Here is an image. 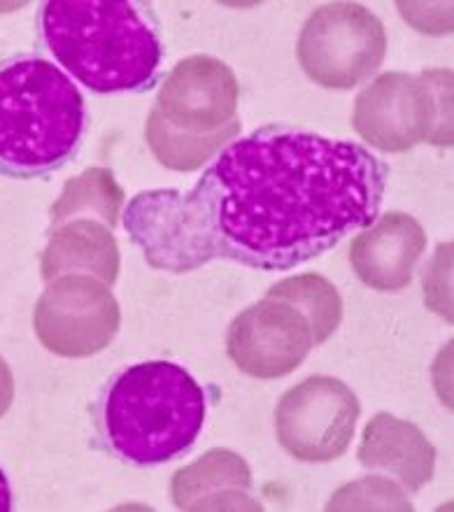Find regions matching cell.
Masks as SVG:
<instances>
[{
    "label": "cell",
    "mask_w": 454,
    "mask_h": 512,
    "mask_svg": "<svg viewBox=\"0 0 454 512\" xmlns=\"http://www.w3.org/2000/svg\"><path fill=\"white\" fill-rule=\"evenodd\" d=\"M385 182L366 147L266 126L226 147L184 205L208 261L289 270L368 229Z\"/></svg>",
    "instance_id": "6da1fadb"
},
{
    "label": "cell",
    "mask_w": 454,
    "mask_h": 512,
    "mask_svg": "<svg viewBox=\"0 0 454 512\" xmlns=\"http://www.w3.org/2000/svg\"><path fill=\"white\" fill-rule=\"evenodd\" d=\"M45 47L96 94L152 87L163 59L152 10L126 0H54L40 10Z\"/></svg>",
    "instance_id": "7a4b0ae2"
},
{
    "label": "cell",
    "mask_w": 454,
    "mask_h": 512,
    "mask_svg": "<svg viewBox=\"0 0 454 512\" xmlns=\"http://www.w3.org/2000/svg\"><path fill=\"white\" fill-rule=\"evenodd\" d=\"M208 398L187 368L143 361L124 368L105 387L98 426L108 450L126 464H166L196 443Z\"/></svg>",
    "instance_id": "3957f363"
},
{
    "label": "cell",
    "mask_w": 454,
    "mask_h": 512,
    "mask_svg": "<svg viewBox=\"0 0 454 512\" xmlns=\"http://www.w3.org/2000/svg\"><path fill=\"white\" fill-rule=\"evenodd\" d=\"M84 126V98L56 63L35 54L0 63V173L33 180L66 166Z\"/></svg>",
    "instance_id": "277c9868"
},
{
    "label": "cell",
    "mask_w": 454,
    "mask_h": 512,
    "mask_svg": "<svg viewBox=\"0 0 454 512\" xmlns=\"http://www.w3.org/2000/svg\"><path fill=\"white\" fill-rule=\"evenodd\" d=\"M354 128L380 152H408L420 142L452 145V73H385L354 103Z\"/></svg>",
    "instance_id": "5b68a950"
},
{
    "label": "cell",
    "mask_w": 454,
    "mask_h": 512,
    "mask_svg": "<svg viewBox=\"0 0 454 512\" xmlns=\"http://www.w3.org/2000/svg\"><path fill=\"white\" fill-rule=\"evenodd\" d=\"M387 33L382 21L359 3L317 7L299 35V63L324 89H354L385 61Z\"/></svg>",
    "instance_id": "8992f818"
},
{
    "label": "cell",
    "mask_w": 454,
    "mask_h": 512,
    "mask_svg": "<svg viewBox=\"0 0 454 512\" xmlns=\"http://www.w3.org/2000/svg\"><path fill=\"white\" fill-rule=\"evenodd\" d=\"M122 310L110 287L89 275H63L49 282L33 312L35 336L56 357L84 359L115 340Z\"/></svg>",
    "instance_id": "52a82bcc"
},
{
    "label": "cell",
    "mask_w": 454,
    "mask_h": 512,
    "mask_svg": "<svg viewBox=\"0 0 454 512\" xmlns=\"http://www.w3.org/2000/svg\"><path fill=\"white\" fill-rule=\"evenodd\" d=\"M359 415V398L343 380L315 375L280 398L275 433L294 459L324 464L347 452Z\"/></svg>",
    "instance_id": "ba28073f"
},
{
    "label": "cell",
    "mask_w": 454,
    "mask_h": 512,
    "mask_svg": "<svg viewBox=\"0 0 454 512\" xmlns=\"http://www.w3.org/2000/svg\"><path fill=\"white\" fill-rule=\"evenodd\" d=\"M312 331L294 305L266 296L233 319L226 352L245 375L259 380L285 378L308 357Z\"/></svg>",
    "instance_id": "9c48e42d"
},
{
    "label": "cell",
    "mask_w": 454,
    "mask_h": 512,
    "mask_svg": "<svg viewBox=\"0 0 454 512\" xmlns=\"http://www.w3.org/2000/svg\"><path fill=\"white\" fill-rule=\"evenodd\" d=\"M238 94L236 75L224 61L196 54L170 70L154 108L177 131L203 138L236 122Z\"/></svg>",
    "instance_id": "30bf717a"
},
{
    "label": "cell",
    "mask_w": 454,
    "mask_h": 512,
    "mask_svg": "<svg viewBox=\"0 0 454 512\" xmlns=\"http://www.w3.org/2000/svg\"><path fill=\"white\" fill-rule=\"evenodd\" d=\"M126 231L154 268L187 273L208 261L180 191H145L131 201Z\"/></svg>",
    "instance_id": "8fae6325"
},
{
    "label": "cell",
    "mask_w": 454,
    "mask_h": 512,
    "mask_svg": "<svg viewBox=\"0 0 454 512\" xmlns=\"http://www.w3.org/2000/svg\"><path fill=\"white\" fill-rule=\"evenodd\" d=\"M427 247V233L406 212H387L361 231L350 245V263L366 287L378 291L406 289L415 263Z\"/></svg>",
    "instance_id": "7c38bea8"
},
{
    "label": "cell",
    "mask_w": 454,
    "mask_h": 512,
    "mask_svg": "<svg viewBox=\"0 0 454 512\" xmlns=\"http://www.w3.org/2000/svg\"><path fill=\"white\" fill-rule=\"evenodd\" d=\"M357 457L361 466L396 475L410 492H420L434 478L436 447L413 422L387 412L366 424Z\"/></svg>",
    "instance_id": "4fadbf2b"
},
{
    "label": "cell",
    "mask_w": 454,
    "mask_h": 512,
    "mask_svg": "<svg viewBox=\"0 0 454 512\" xmlns=\"http://www.w3.org/2000/svg\"><path fill=\"white\" fill-rule=\"evenodd\" d=\"M252 471L240 454L210 450L180 468L170 482V496L180 510H243L252 503Z\"/></svg>",
    "instance_id": "5bb4252c"
},
{
    "label": "cell",
    "mask_w": 454,
    "mask_h": 512,
    "mask_svg": "<svg viewBox=\"0 0 454 512\" xmlns=\"http://www.w3.org/2000/svg\"><path fill=\"white\" fill-rule=\"evenodd\" d=\"M119 245L108 226L94 219H73L49 231V243L40 256L42 280L63 275H89L115 284L119 275Z\"/></svg>",
    "instance_id": "9a60e30c"
},
{
    "label": "cell",
    "mask_w": 454,
    "mask_h": 512,
    "mask_svg": "<svg viewBox=\"0 0 454 512\" xmlns=\"http://www.w3.org/2000/svg\"><path fill=\"white\" fill-rule=\"evenodd\" d=\"M124 205V189L108 168H89L66 182L49 208V231L73 219H94L115 229Z\"/></svg>",
    "instance_id": "2e32d148"
},
{
    "label": "cell",
    "mask_w": 454,
    "mask_h": 512,
    "mask_svg": "<svg viewBox=\"0 0 454 512\" xmlns=\"http://www.w3.org/2000/svg\"><path fill=\"white\" fill-rule=\"evenodd\" d=\"M238 133L240 122L236 119V122L222 128V131L196 138V135H187L170 126L156 108L150 112V119H147L145 126L147 145H150L156 161L170 170H180V173L201 168L205 161H210Z\"/></svg>",
    "instance_id": "e0dca14e"
},
{
    "label": "cell",
    "mask_w": 454,
    "mask_h": 512,
    "mask_svg": "<svg viewBox=\"0 0 454 512\" xmlns=\"http://www.w3.org/2000/svg\"><path fill=\"white\" fill-rule=\"evenodd\" d=\"M268 296L294 305L308 319L312 343H326L343 319V301L338 289L322 275L308 273L282 280L268 289Z\"/></svg>",
    "instance_id": "ac0fdd59"
},
{
    "label": "cell",
    "mask_w": 454,
    "mask_h": 512,
    "mask_svg": "<svg viewBox=\"0 0 454 512\" xmlns=\"http://www.w3.org/2000/svg\"><path fill=\"white\" fill-rule=\"evenodd\" d=\"M371 510V508H385V510H413V503L406 501V496L392 482L385 478H364L357 485H347L333 496L329 503V510Z\"/></svg>",
    "instance_id": "d6986e66"
},
{
    "label": "cell",
    "mask_w": 454,
    "mask_h": 512,
    "mask_svg": "<svg viewBox=\"0 0 454 512\" xmlns=\"http://www.w3.org/2000/svg\"><path fill=\"white\" fill-rule=\"evenodd\" d=\"M14 401V378L7 361L0 357V417H5V412L10 410Z\"/></svg>",
    "instance_id": "ffe728a7"
},
{
    "label": "cell",
    "mask_w": 454,
    "mask_h": 512,
    "mask_svg": "<svg viewBox=\"0 0 454 512\" xmlns=\"http://www.w3.org/2000/svg\"><path fill=\"white\" fill-rule=\"evenodd\" d=\"M12 508V492H10V482H7L5 473L0 471V512H7Z\"/></svg>",
    "instance_id": "44dd1931"
}]
</instances>
